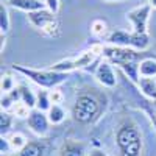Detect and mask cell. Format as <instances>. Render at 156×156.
<instances>
[{
	"label": "cell",
	"instance_id": "9a60e30c",
	"mask_svg": "<svg viewBox=\"0 0 156 156\" xmlns=\"http://www.w3.org/2000/svg\"><path fill=\"white\" fill-rule=\"evenodd\" d=\"M9 156H44V145L39 142H28L22 150L11 153Z\"/></svg>",
	"mask_w": 156,
	"mask_h": 156
},
{
	"label": "cell",
	"instance_id": "52a82bcc",
	"mask_svg": "<svg viewBox=\"0 0 156 156\" xmlns=\"http://www.w3.org/2000/svg\"><path fill=\"white\" fill-rule=\"evenodd\" d=\"M28 20L34 28H37L45 36L56 37L59 34V22L56 19V14L47 8L28 12Z\"/></svg>",
	"mask_w": 156,
	"mask_h": 156
},
{
	"label": "cell",
	"instance_id": "1f68e13d",
	"mask_svg": "<svg viewBox=\"0 0 156 156\" xmlns=\"http://www.w3.org/2000/svg\"><path fill=\"white\" fill-rule=\"evenodd\" d=\"M103 2H108V3H114V2H123V0H103Z\"/></svg>",
	"mask_w": 156,
	"mask_h": 156
},
{
	"label": "cell",
	"instance_id": "f546056e",
	"mask_svg": "<svg viewBox=\"0 0 156 156\" xmlns=\"http://www.w3.org/2000/svg\"><path fill=\"white\" fill-rule=\"evenodd\" d=\"M87 156H109V154H106L105 151H101V150H92Z\"/></svg>",
	"mask_w": 156,
	"mask_h": 156
},
{
	"label": "cell",
	"instance_id": "4316f807",
	"mask_svg": "<svg viewBox=\"0 0 156 156\" xmlns=\"http://www.w3.org/2000/svg\"><path fill=\"white\" fill-rule=\"evenodd\" d=\"M11 151H12V148H11V145H9L8 137L2 136V139H0V153H2V156H9Z\"/></svg>",
	"mask_w": 156,
	"mask_h": 156
},
{
	"label": "cell",
	"instance_id": "7a4b0ae2",
	"mask_svg": "<svg viewBox=\"0 0 156 156\" xmlns=\"http://www.w3.org/2000/svg\"><path fill=\"white\" fill-rule=\"evenodd\" d=\"M12 70H16L17 73L23 75L25 78H28L30 81L37 84L41 89H56L62 83L67 81L69 73L66 72H58V70H39L27 66H19V64H12Z\"/></svg>",
	"mask_w": 156,
	"mask_h": 156
},
{
	"label": "cell",
	"instance_id": "d4e9b609",
	"mask_svg": "<svg viewBox=\"0 0 156 156\" xmlns=\"http://www.w3.org/2000/svg\"><path fill=\"white\" fill-rule=\"evenodd\" d=\"M0 103H2V111H9L14 108L16 105V98L12 97L11 92H6V94H2V100H0Z\"/></svg>",
	"mask_w": 156,
	"mask_h": 156
},
{
	"label": "cell",
	"instance_id": "ba28073f",
	"mask_svg": "<svg viewBox=\"0 0 156 156\" xmlns=\"http://www.w3.org/2000/svg\"><path fill=\"white\" fill-rule=\"evenodd\" d=\"M151 6L147 5H140L136 6L133 9H129L126 12V20L131 23V28L136 33H148V20H150V14H151Z\"/></svg>",
	"mask_w": 156,
	"mask_h": 156
},
{
	"label": "cell",
	"instance_id": "603a6c76",
	"mask_svg": "<svg viewBox=\"0 0 156 156\" xmlns=\"http://www.w3.org/2000/svg\"><path fill=\"white\" fill-rule=\"evenodd\" d=\"M108 31V25L105 20H101V19H95L92 20V23H90V33H92L94 36L97 37H101V36H105Z\"/></svg>",
	"mask_w": 156,
	"mask_h": 156
},
{
	"label": "cell",
	"instance_id": "ac0fdd59",
	"mask_svg": "<svg viewBox=\"0 0 156 156\" xmlns=\"http://www.w3.org/2000/svg\"><path fill=\"white\" fill-rule=\"evenodd\" d=\"M119 67L129 80H131L133 83H139L140 80V75H139V62H126V64H120V66H117Z\"/></svg>",
	"mask_w": 156,
	"mask_h": 156
},
{
	"label": "cell",
	"instance_id": "836d02e7",
	"mask_svg": "<svg viewBox=\"0 0 156 156\" xmlns=\"http://www.w3.org/2000/svg\"><path fill=\"white\" fill-rule=\"evenodd\" d=\"M5 2H9V0H5Z\"/></svg>",
	"mask_w": 156,
	"mask_h": 156
},
{
	"label": "cell",
	"instance_id": "44dd1931",
	"mask_svg": "<svg viewBox=\"0 0 156 156\" xmlns=\"http://www.w3.org/2000/svg\"><path fill=\"white\" fill-rule=\"evenodd\" d=\"M8 140H9V145H11L12 151H19V150H22L25 145L28 144L27 137H25L22 133H12V134H9Z\"/></svg>",
	"mask_w": 156,
	"mask_h": 156
},
{
	"label": "cell",
	"instance_id": "7402d4cb",
	"mask_svg": "<svg viewBox=\"0 0 156 156\" xmlns=\"http://www.w3.org/2000/svg\"><path fill=\"white\" fill-rule=\"evenodd\" d=\"M12 120H14V115L9 114V111H2V114H0V133H2V136H6L9 133V129L12 128Z\"/></svg>",
	"mask_w": 156,
	"mask_h": 156
},
{
	"label": "cell",
	"instance_id": "d6986e66",
	"mask_svg": "<svg viewBox=\"0 0 156 156\" xmlns=\"http://www.w3.org/2000/svg\"><path fill=\"white\" fill-rule=\"evenodd\" d=\"M51 100H50V92H47L45 89L39 90V92L36 94V108L41 109L44 112H47L50 108H51Z\"/></svg>",
	"mask_w": 156,
	"mask_h": 156
},
{
	"label": "cell",
	"instance_id": "4dcf8cb0",
	"mask_svg": "<svg viewBox=\"0 0 156 156\" xmlns=\"http://www.w3.org/2000/svg\"><path fill=\"white\" fill-rule=\"evenodd\" d=\"M148 5H150L153 9H156V0H148Z\"/></svg>",
	"mask_w": 156,
	"mask_h": 156
},
{
	"label": "cell",
	"instance_id": "83f0119b",
	"mask_svg": "<svg viewBox=\"0 0 156 156\" xmlns=\"http://www.w3.org/2000/svg\"><path fill=\"white\" fill-rule=\"evenodd\" d=\"M44 3H45V8L50 9L51 12H56L59 11V0H44Z\"/></svg>",
	"mask_w": 156,
	"mask_h": 156
},
{
	"label": "cell",
	"instance_id": "d6a6232c",
	"mask_svg": "<svg viewBox=\"0 0 156 156\" xmlns=\"http://www.w3.org/2000/svg\"><path fill=\"white\" fill-rule=\"evenodd\" d=\"M154 108H156V101H154Z\"/></svg>",
	"mask_w": 156,
	"mask_h": 156
},
{
	"label": "cell",
	"instance_id": "30bf717a",
	"mask_svg": "<svg viewBox=\"0 0 156 156\" xmlns=\"http://www.w3.org/2000/svg\"><path fill=\"white\" fill-rule=\"evenodd\" d=\"M94 75H95V80L103 86V87H108V89H112L115 87L117 84V73L112 67V62L109 61H98L97 67L94 70Z\"/></svg>",
	"mask_w": 156,
	"mask_h": 156
},
{
	"label": "cell",
	"instance_id": "2e32d148",
	"mask_svg": "<svg viewBox=\"0 0 156 156\" xmlns=\"http://www.w3.org/2000/svg\"><path fill=\"white\" fill-rule=\"evenodd\" d=\"M47 115H48V120L51 125H59L66 120L67 112L61 105H51V108L47 111Z\"/></svg>",
	"mask_w": 156,
	"mask_h": 156
},
{
	"label": "cell",
	"instance_id": "277c9868",
	"mask_svg": "<svg viewBox=\"0 0 156 156\" xmlns=\"http://www.w3.org/2000/svg\"><path fill=\"white\" fill-rule=\"evenodd\" d=\"M101 112L100 100L90 92H80L75 98L72 106V117L78 123H90L94 122Z\"/></svg>",
	"mask_w": 156,
	"mask_h": 156
},
{
	"label": "cell",
	"instance_id": "6da1fadb",
	"mask_svg": "<svg viewBox=\"0 0 156 156\" xmlns=\"http://www.w3.org/2000/svg\"><path fill=\"white\" fill-rule=\"evenodd\" d=\"M115 144L122 156H140L142 136L131 119H122L115 126Z\"/></svg>",
	"mask_w": 156,
	"mask_h": 156
},
{
	"label": "cell",
	"instance_id": "f1b7e54d",
	"mask_svg": "<svg viewBox=\"0 0 156 156\" xmlns=\"http://www.w3.org/2000/svg\"><path fill=\"white\" fill-rule=\"evenodd\" d=\"M50 100H51V103H53V105H59L61 100H62V94L59 92V90H56V89H51Z\"/></svg>",
	"mask_w": 156,
	"mask_h": 156
},
{
	"label": "cell",
	"instance_id": "5bb4252c",
	"mask_svg": "<svg viewBox=\"0 0 156 156\" xmlns=\"http://www.w3.org/2000/svg\"><path fill=\"white\" fill-rule=\"evenodd\" d=\"M139 75L142 78H156V58H144L139 62Z\"/></svg>",
	"mask_w": 156,
	"mask_h": 156
},
{
	"label": "cell",
	"instance_id": "4fadbf2b",
	"mask_svg": "<svg viewBox=\"0 0 156 156\" xmlns=\"http://www.w3.org/2000/svg\"><path fill=\"white\" fill-rule=\"evenodd\" d=\"M140 92L144 97H147L148 100L156 101V78H142L137 83Z\"/></svg>",
	"mask_w": 156,
	"mask_h": 156
},
{
	"label": "cell",
	"instance_id": "cb8c5ba5",
	"mask_svg": "<svg viewBox=\"0 0 156 156\" xmlns=\"http://www.w3.org/2000/svg\"><path fill=\"white\" fill-rule=\"evenodd\" d=\"M30 108L25 105V103L22 101H17L14 108H12V115H16L17 119H28V115H30Z\"/></svg>",
	"mask_w": 156,
	"mask_h": 156
},
{
	"label": "cell",
	"instance_id": "5b68a950",
	"mask_svg": "<svg viewBox=\"0 0 156 156\" xmlns=\"http://www.w3.org/2000/svg\"><path fill=\"white\" fill-rule=\"evenodd\" d=\"M108 45L117 47H131L139 51H145L150 47V36L148 33H136V31H125V30H114L106 37Z\"/></svg>",
	"mask_w": 156,
	"mask_h": 156
},
{
	"label": "cell",
	"instance_id": "e0dca14e",
	"mask_svg": "<svg viewBox=\"0 0 156 156\" xmlns=\"http://www.w3.org/2000/svg\"><path fill=\"white\" fill-rule=\"evenodd\" d=\"M19 87V94H20V101L25 103L30 109L36 108V94L27 86V84H20Z\"/></svg>",
	"mask_w": 156,
	"mask_h": 156
},
{
	"label": "cell",
	"instance_id": "8fae6325",
	"mask_svg": "<svg viewBox=\"0 0 156 156\" xmlns=\"http://www.w3.org/2000/svg\"><path fill=\"white\" fill-rule=\"evenodd\" d=\"M87 145L76 139H66L59 148V156H87Z\"/></svg>",
	"mask_w": 156,
	"mask_h": 156
},
{
	"label": "cell",
	"instance_id": "7c38bea8",
	"mask_svg": "<svg viewBox=\"0 0 156 156\" xmlns=\"http://www.w3.org/2000/svg\"><path fill=\"white\" fill-rule=\"evenodd\" d=\"M8 3H9V6L16 8L19 11H25L27 14L45 8V3L41 2V0H9Z\"/></svg>",
	"mask_w": 156,
	"mask_h": 156
},
{
	"label": "cell",
	"instance_id": "484cf974",
	"mask_svg": "<svg viewBox=\"0 0 156 156\" xmlns=\"http://www.w3.org/2000/svg\"><path fill=\"white\" fill-rule=\"evenodd\" d=\"M14 87H16L14 78H12L11 75H3V76H2V92H3V94L11 92Z\"/></svg>",
	"mask_w": 156,
	"mask_h": 156
},
{
	"label": "cell",
	"instance_id": "9c48e42d",
	"mask_svg": "<svg viewBox=\"0 0 156 156\" xmlns=\"http://www.w3.org/2000/svg\"><path fill=\"white\" fill-rule=\"evenodd\" d=\"M27 123H28V128L36 134V136H47L48 131H50V120H48V115L47 112L37 109V108H33L30 111V115L27 119Z\"/></svg>",
	"mask_w": 156,
	"mask_h": 156
},
{
	"label": "cell",
	"instance_id": "ffe728a7",
	"mask_svg": "<svg viewBox=\"0 0 156 156\" xmlns=\"http://www.w3.org/2000/svg\"><path fill=\"white\" fill-rule=\"evenodd\" d=\"M11 28V19H9V11L6 5H0V33L6 34Z\"/></svg>",
	"mask_w": 156,
	"mask_h": 156
},
{
	"label": "cell",
	"instance_id": "8992f818",
	"mask_svg": "<svg viewBox=\"0 0 156 156\" xmlns=\"http://www.w3.org/2000/svg\"><path fill=\"white\" fill-rule=\"evenodd\" d=\"M101 56L106 58V61L115 64V66L126 62H140L144 58H148L145 51H139L131 47H117V45H105Z\"/></svg>",
	"mask_w": 156,
	"mask_h": 156
},
{
	"label": "cell",
	"instance_id": "3957f363",
	"mask_svg": "<svg viewBox=\"0 0 156 156\" xmlns=\"http://www.w3.org/2000/svg\"><path fill=\"white\" fill-rule=\"evenodd\" d=\"M103 47L105 45H92L89 50L81 51L73 58H66L55 62L53 66H50V69L58 72H66V73H70L78 69H89V66H94L98 61V56L103 55Z\"/></svg>",
	"mask_w": 156,
	"mask_h": 156
}]
</instances>
